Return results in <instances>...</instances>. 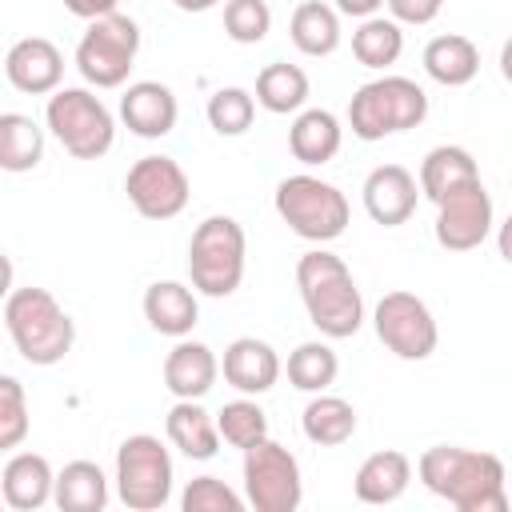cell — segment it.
Returning a JSON list of instances; mask_svg holds the SVG:
<instances>
[{
    "label": "cell",
    "instance_id": "obj_1",
    "mask_svg": "<svg viewBox=\"0 0 512 512\" xmlns=\"http://www.w3.org/2000/svg\"><path fill=\"white\" fill-rule=\"evenodd\" d=\"M416 476L432 496L448 500L456 512H508V472L496 452L436 444L420 452Z\"/></svg>",
    "mask_w": 512,
    "mask_h": 512
},
{
    "label": "cell",
    "instance_id": "obj_2",
    "mask_svg": "<svg viewBox=\"0 0 512 512\" xmlns=\"http://www.w3.org/2000/svg\"><path fill=\"white\" fill-rule=\"evenodd\" d=\"M296 288H300V300H304V312H308L312 328L324 340H348V336L360 332L364 296L356 288L352 268L336 252H328L324 244L304 252L296 260Z\"/></svg>",
    "mask_w": 512,
    "mask_h": 512
},
{
    "label": "cell",
    "instance_id": "obj_3",
    "mask_svg": "<svg viewBox=\"0 0 512 512\" xmlns=\"http://www.w3.org/2000/svg\"><path fill=\"white\" fill-rule=\"evenodd\" d=\"M4 328L16 344V352L36 364L52 368L60 364L76 344V324L64 312V304L48 288H12L4 300Z\"/></svg>",
    "mask_w": 512,
    "mask_h": 512
},
{
    "label": "cell",
    "instance_id": "obj_4",
    "mask_svg": "<svg viewBox=\"0 0 512 512\" xmlns=\"http://www.w3.org/2000/svg\"><path fill=\"white\" fill-rule=\"evenodd\" d=\"M424 116H428V92L408 76H376L360 84L348 100V128L364 144L420 128Z\"/></svg>",
    "mask_w": 512,
    "mask_h": 512
},
{
    "label": "cell",
    "instance_id": "obj_5",
    "mask_svg": "<svg viewBox=\"0 0 512 512\" xmlns=\"http://www.w3.org/2000/svg\"><path fill=\"white\" fill-rule=\"evenodd\" d=\"M248 236L232 216H204L188 240V280L196 296H232L244 280Z\"/></svg>",
    "mask_w": 512,
    "mask_h": 512
},
{
    "label": "cell",
    "instance_id": "obj_6",
    "mask_svg": "<svg viewBox=\"0 0 512 512\" xmlns=\"http://www.w3.org/2000/svg\"><path fill=\"white\" fill-rule=\"evenodd\" d=\"M272 204H276V216L308 244H332L336 236H344V228L352 220L348 196L312 172L284 176L276 184Z\"/></svg>",
    "mask_w": 512,
    "mask_h": 512
},
{
    "label": "cell",
    "instance_id": "obj_7",
    "mask_svg": "<svg viewBox=\"0 0 512 512\" xmlns=\"http://www.w3.org/2000/svg\"><path fill=\"white\" fill-rule=\"evenodd\" d=\"M48 132L76 160H100L116 140V116L92 88H56L44 108Z\"/></svg>",
    "mask_w": 512,
    "mask_h": 512
},
{
    "label": "cell",
    "instance_id": "obj_8",
    "mask_svg": "<svg viewBox=\"0 0 512 512\" xmlns=\"http://www.w3.org/2000/svg\"><path fill=\"white\" fill-rule=\"evenodd\" d=\"M116 496L132 512H156L172 500V456L152 432H136L116 448Z\"/></svg>",
    "mask_w": 512,
    "mask_h": 512
},
{
    "label": "cell",
    "instance_id": "obj_9",
    "mask_svg": "<svg viewBox=\"0 0 512 512\" xmlns=\"http://www.w3.org/2000/svg\"><path fill=\"white\" fill-rule=\"evenodd\" d=\"M140 52V24L124 12L88 20V32L76 44V68L92 88H120Z\"/></svg>",
    "mask_w": 512,
    "mask_h": 512
},
{
    "label": "cell",
    "instance_id": "obj_10",
    "mask_svg": "<svg viewBox=\"0 0 512 512\" xmlns=\"http://www.w3.org/2000/svg\"><path fill=\"white\" fill-rule=\"evenodd\" d=\"M244 504L256 512H296L304 500V480H300V460L264 436L260 444L244 448Z\"/></svg>",
    "mask_w": 512,
    "mask_h": 512
},
{
    "label": "cell",
    "instance_id": "obj_11",
    "mask_svg": "<svg viewBox=\"0 0 512 512\" xmlns=\"http://www.w3.org/2000/svg\"><path fill=\"white\" fill-rule=\"evenodd\" d=\"M372 328H376V340L400 360H428L440 344V328H436L432 308L416 292H404V288L384 292L376 300Z\"/></svg>",
    "mask_w": 512,
    "mask_h": 512
},
{
    "label": "cell",
    "instance_id": "obj_12",
    "mask_svg": "<svg viewBox=\"0 0 512 512\" xmlns=\"http://www.w3.org/2000/svg\"><path fill=\"white\" fill-rule=\"evenodd\" d=\"M124 192H128V204L144 216V220H172L188 208V196H192V184H188V172L172 160V156H140L128 176H124Z\"/></svg>",
    "mask_w": 512,
    "mask_h": 512
},
{
    "label": "cell",
    "instance_id": "obj_13",
    "mask_svg": "<svg viewBox=\"0 0 512 512\" xmlns=\"http://www.w3.org/2000/svg\"><path fill=\"white\" fill-rule=\"evenodd\" d=\"M496 224V208H492V196L484 188V180H472V184H460L456 192L440 196L436 200V244L444 252H472L488 240Z\"/></svg>",
    "mask_w": 512,
    "mask_h": 512
},
{
    "label": "cell",
    "instance_id": "obj_14",
    "mask_svg": "<svg viewBox=\"0 0 512 512\" xmlns=\"http://www.w3.org/2000/svg\"><path fill=\"white\" fill-rule=\"evenodd\" d=\"M360 200H364V212L380 228H400L412 220V212L420 204V184L404 164H376L364 176Z\"/></svg>",
    "mask_w": 512,
    "mask_h": 512
},
{
    "label": "cell",
    "instance_id": "obj_15",
    "mask_svg": "<svg viewBox=\"0 0 512 512\" xmlns=\"http://www.w3.org/2000/svg\"><path fill=\"white\" fill-rule=\"evenodd\" d=\"M4 76L24 96H48L64 80V52L48 36H24L8 48Z\"/></svg>",
    "mask_w": 512,
    "mask_h": 512
},
{
    "label": "cell",
    "instance_id": "obj_16",
    "mask_svg": "<svg viewBox=\"0 0 512 512\" xmlns=\"http://www.w3.org/2000/svg\"><path fill=\"white\" fill-rule=\"evenodd\" d=\"M176 116H180V104H176V92L160 80H136L124 88L120 96V120L132 136L140 140H160L176 128Z\"/></svg>",
    "mask_w": 512,
    "mask_h": 512
},
{
    "label": "cell",
    "instance_id": "obj_17",
    "mask_svg": "<svg viewBox=\"0 0 512 512\" xmlns=\"http://www.w3.org/2000/svg\"><path fill=\"white\" fill-rule=\"evenodd\" d=\"M280 368L284 364H280L276 348L260 336H236L224 348V360H220L224 384H232L240 396H264L268 388H276Z\"/></svg>",
    "mask_w": 512,
    "mask_h": 512
},
{
    "label": "cell",
    "instance_id": "obj_18",
    "mask_svg": "<svg viewBox=\"0 0 512 512\" xmlns=\"http://www.w3.org/2000/svg\"><path fill=\"white\" fill-rule=\"evenodd\" d=\"M216 376H220V360L204 340L180 336L164 356V388L176 400H204L216 388Z\"/></svg>",
    "mask_w": 512,
    "mask_h": 512
},
{
    "label": "cell",
    "instance_id": "obj_19",
    "mask_svg": "<svg viewBox=\"0 0 512 512\" xmlns=\"http://www.w3.org/2000/svg\"><path fill=\"white\" fill-rule=\"evenodd\" d=\"M144 320L152 332L160 336H188L200 320V300H196V288L180 284V280H156L144 288Z\"/></svg>",
    "mask_w": 512,
    "mask_h": 512
},
{
    "label": "cell",
    "instance_id": "obj_20",
    "mask_svg": "<svg viewBox=\"0 0 512 512\" xmlns=\"http://www.w3.org/2000/svg\"><path fill=\"white\" fill-rule=\"evenodd\" d=\"M412 484V460L400 452V448H384V452H372L356 476H352V492L360 504H372V508H384V504H396Z\"/></svg>",
    "mask_w": 512,
    "mask_h": 512
},
{
    "label": "cell",
    "instance_id": "obj_21",
    "mask_svg": "<svg viewBox=\"0 0 512 512\" xmlns=\"http://www.w3.org/2000/svg\"><path fill=\"white\" fill-rule=\"evenodd\" d=\"M52 480H56V472H52L48 456L16 452L0 472V496L16 512H36V508L52 504Z\"/></svg>",
    "mask_w": 512,
    "mask_h": 512
},
{
    "label": "cell",
    "instance_id": "obj_22",
    "mask_svg": "<svg viewBox=\"0 0 512 512\" xmlns=\"http://www.w3.org/2000/svg\"><path fill=\"white\" fill-rule=\"evenodd\" d=\"M164 432H168V444L188 460H212L220 452L216 416L200 400H176L164 416Z\"/></svg>",
    "mask_w": 512,
    "mask_h": 512
},
{
    "label": "cell",
    "instance_id": "obj_23",
    "mask_svg": "<svg viewBox=\"0 0 512 512\" xmlns=\"http://www.w3.org/2000/svg\"><path fill=\"white\" fill-rule=\"evenodd\" d=\"M344 144V128L336 120V112L328 108H300L292 128H288V152L308 164V168H320L328 164Z\"/></svg>",
    "mask_w": 512,
    "mask_h": 512
},
{
    "label": "cell",
    "instance_id": "obj_24",
    "mask_svg": "<svg viewBox=\"0 0 512 512\" xmlns=\"http://www.w3.org/2000/svg\"><path fill=\"white\" fill-rule=\"evenodd\" d=\"M52 504L60 512H104L108 476L96 460H68L52 480Z\"/></svg>",
    "mask_w": 512,
    "mask_h": 512
},
{
    "label": "cell",
    "instance_id": "obj_25",
    "mask_svg": "<svg viewBox=\"0 0 512 512\" xmlns=\"http://www.w3.org/2000/svg\"><path fill=\"white\" fill-rule=\"evenodd\" d=\"M424 72L444 88H464L480 72V48L460 32L432 36L424 44Z\"/></svg>",
    "mask_w": 512,
    "mask_h": 512
},
{
    "label": "cell",
    "instance_id": "obj_26",
    "mask_svg": "<svg viewBox=\"0 0 512 512\" xmlns=\"http://www.w3.org/2000/svg\"><path fill=\"white\" fill-rule=\"evenodd\" d=\"M472 180H480V168H476L472 152L460 148V144H436V148H428V156L420 160V176H416L420 192L432 204L440 196L456 192L460 184H472Z\"/></svg>",
    "mask_w": 512,
    "mask_h": 512
},
{
    "label": "cell",
    "instance_id": "obj_27",
    "mask_svg": "<svg viewBox=\"0 0 512 512\" xmlns=\"http://www.w3.org/2000/svg\"><path fill=\"white\" fill-rule=\"evenodd\" d=\"M300 432L316 448H340V444H348L356 436V408L344 396L312 392V400L300 412Z\"/></svg>",
    "mask_w": 512,
    "mask_h": 512
},
{
    "label": "cell",
    "instance_id": "obj_28",
    "mask_svg": "<svg viewBox=\"0 0 512 512\" xmlns=\"http://www.w3.org/2000/svg\"><path fill=\"white\" fill-rule=\"evenodd\" d=\"M308 92H312V84H308V72L300 64L272 60L260 68L252 100L272 116H288V112H300L308 104Z\"/></svg>",
    "mask_w": 512,
    "mask_h": 512
},
{
    "label": "cell",
    "instance_id": "obj_29",
    "mask_svg": "<svg viewBox=\"0 0 512 512\" xmlns=\"http://www.w3.org/2000/svg\"><path fill=\"white\" fill-rule=\"evenodd\" d=\"M288 36L304 56H332L340 48V12L324 0H304L288 20Z\"/></svg>",
    "mask_w": 512,
    "mask_h": 512
},
{
    "label": "cell",
    "instance_id": "obj_30",
    "mask_svg": "<svg viewBox=\"0 0 512 512\" xmlns=\"http://www.w3.org/2000/svg\"><path fill=\"white\" fill-rule=\"evenodd\" d=\"M44 160V128L24 112H0V172H32Z\"/></svg>",
    "mask_w": 512,
    "mask_h": 512
},
{
    "label": "cell",
    "instance_id": "obj_31",
    "mask_svg": "<svg viewBox=\"0 0 512 512\" xmlns=\"http://www.w3.org/2000/svg\"><path fill=\"white\" fill-rule=\"evenodd\" d=\"M400 52H404V28L392 16H380L376 12V16H364L356 24V32H352V56L364 68L384 72V68H392L400 60Z\"/></svg>",
    "mask_w": 512,
    "mask_h": 512
},
{
    "label": "cell",
    "instance_id": "obj_32",
    "mask_svg": "<svg viewBox=\"0 0 512 512\" xmlns=\"http://www.w3.org/2000/svg\"><path fill=\"white\" fill-rule=\"evenodd\" d=\"M336 372H340V360L324 340H304L288 352V384L300 392H328Z\"/></svg>",
    "mask_w": 512,
    "mask_h": 512
},
{
    "label": "cell",
    "instance_id": "obj_33",
    "mask_svg": "<svg viewBox=\"0 0 512 512\" xmlns=\"http://www.w3.org/2000/svg\"><path fill=\"white\" fill-rule=\"evenodd\" d=\"M216 432H220V444H232L244 452L268 436V412L256 404V396H236L216 412Z\"/></svg>",
    "mask_w": 512,
    "mask_h": 512
},
{
    "label": "cell",
    "instance_id": "obj_34",
    "mask_svg": "<svg viewBox=\"0 0 512 512\" xmlns=\"http://www.w3.org/2000/svg\"><path fill=\"white\" fill-rule=\"evenodd\" d=\"M204 116H208V124H212L216 136H244L252 128V120H256V100H252L248 88L228 84V88H216L208 96Z\"/></svg>",
    "mask_w": 512,
    "mask_h": 512
},
{
    "label": "cell",
    "instance_id": "obj_35",
    "mask_svg": "<svg viewBox=\"0 0 512 512\" xmlns=\"http://www.w3.org/2000/svg\"><path fill=\"white\" fill-rule=\"evenodd\" d=\"M32 416H28V392L16 376L0 372V452H12L28 440Z\"/></svg>",
    "mask_w": 512,
    "mask_h": 512
},
{
    "label": "cell",
    "instance_id": "obj_36",
    "mask_svg": "<svg viewBox=\"0 0 512 512\" xmlns=\"http://www.w3.org/2000/svg\"><path fill=\"white\" fill-rule=\"evenodd\" d=\"M224 32L236 44H260L272 32L268 0H224Z\"/></svg>",
    "mask_w": 512,
    "mask_h": 512
},
{
    "label": "cell",
    "instance_id": "obj_37",
    "mask_svg": "<svg viewBox=\"0 0 512 512\" xmlns=\"http://www.w3.org/2000/svg\"><path fill=\"white\" fill-rule=\"evenodd\" d=\"M180 508L184 512H244V496L228 488L220 476H196L180 492Z\"/></svg>",
    "mask_w": 512,
    "mask_h": 512
},
{
    "label": "cell",
    "instance_id": "obj_38",
    "mask_svg": "<svg viewBox=\"0 0 512 512\" xmlns=\"http://www.w3.org/2000/svg\"><path fill=\"white\" fill-rule=\"evenodd\" d=\"M384 8H388V16L404 28V24H432L436 16H440V8H444V0H384Z\"/></svg>",
    "mask_w": 512,
    "mask_h": 512
},
{
    "label": "cell",
    "instance_id": "obj_39",
    "mask_svg": "<svg viewBox=\"0 0 512 512\" xmlns=\"http://www.w3.org/2000/svg\"><path fill=\"white\" fill-rule=\"evenodd\" d=\"M116 4H120V0H64V8H68L72 16H80V20L108 16V12H116Z\"/></svg>",
    "mask_w": 512,
    "mask_h": 512
},
{
    "label": "cell",
    "instance_id": "obj_40",
    "mask_svg": "<svg viewBox=\"0 0 512 512\" xmlns=\"http://www.w3.org/2000/svg\"><path fill=\"white\" fill-rule=\"evenodd\" d=\"M332 8L340 16H352V20H364V16H376L384 8V0H332Z\"/></svg>",
    "mask_w": 512,
    "mask_h": 512
},
{
    "label": "cell",
    "instance_id": "obj_41",
    "mask_svg": "<svg viewBox=\"0 0 512 512\" xmlns=\"http://www.w3.org/2000/svg\"><path fill=\"white\" fill-rule=\"evenodd\" d=\"M12 260H8V252H0V304L8 300V292H12Z\"/></svg>",
    "mask_w": 512,
    "mask_h": 512
},
{
    "label": "cell",
    "instance_id": "obj_42",
    "mask_svg": "<svg viewBox=\"0 0 512 512\" xmlns=\"http://www.w3.org/2000/svg\"><path fill=\"white\" fill-rule=\"evenodd\" d=\"M180 12H208V8H216V4H224V0H172Z\"/></svg>",
    "mask_w": 512,
    "mask_h": 512
},
{
    "label": "cell",
    "instance_id": "obj_43",
    "mask_svg": "<svg viewBox=\"0 0 512 512\" xmlns=\"http://www.w3.org/2000/svg\"><path fill=\"white\" fill-rule=\"evenodd\" d=\"M0 508H4V496H0Z\"/></svg>",
    "mask_w": 512,
    "mask_h": 512
}]
</instances>
